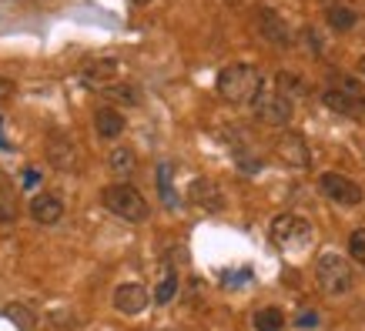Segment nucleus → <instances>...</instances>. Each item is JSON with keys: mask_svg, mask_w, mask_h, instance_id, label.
<instances>
[{"mask_svg": "<svg viewBox=\"0 0 365 331\" xmlns=\"http://www.w3.org/2000/svg\"><path fill=\"white\" fill-rule=\"evenodd\" d=\"M322 104L329 110H335V114H345V117H362L365 114V107L359 100L345 98L342 90H332V88H322Z\"/></svg>", "mask_w": 365, "mask_h": 331, "instance_id": "17", "label": "nucleus"}, {"mask_svg": "<svg viewBox=\"0 0 365 331\" xmlns=\"http://www.w3.org/2000/svg\"><path fill=\"white\" fill-rule=\"evenodd\" d=\"M268 238L282 251H305L312 244V238H315V231H312L309 221L299 218V214H278L268 224Z\"/></svg>", "mask_w": 365, "mask_h": 331, "instance_id": "5", "label": "nucleus"}, {"mask_svg": "<svg viewBox=\"0 0 365 331\" xmlns=\"http://www.w3.org/2000/svg\"><path fill=\"white\" fill-rule=\"evenodd\" d=\"M31 218L37 221V224H57V221L64 218V201L57 198V194H47V191L34 194L31 198Z\"/></svg>", "mask_w": 365, "mask_h": 331, "instance_id": "14", "label": "nucleus"}, {"mask_svg": "<svg viewBox=\"0 0 365 331\" xmlns=\"http://www.w3.org/2000/svg\"><path fill=\"white\" fill-rule=\"evenodd\" d=\"M148 301H151V295L141 281H124V285L114 288V308L121 315H141L148 308Z\"/></svg>", "mask_w": 365, "mask_h": 331, "instance_id": "12", "label": "nucleus"}, {"mask_svg": "<svg viewBox=\"0 0 365 331\" xmlns=\"http://www.w3.org/2000/svg\"><path fill=\"white\" fill-rule=\"evenodd\" d=\"M171 171L175 167L168 164H158V191H161V198H165L168 208H178V194H175V184H171Z\"/></svg>", "mask_w": 365, "mask_h": 331, "instance_id": "23", "label": "nucleus"}, {"mask_svg": "<svg viewBox=\"0 0 365 331\" xmlns=\"http://www.w3.org/2000/svg\"><path fill=\"white\" fill-rule=\"evenodd\" d=\"M108 167H111L114 177H131L134 171H138V154H134L131 147L118 144L111 154H108Z\"/></svg>", "mask_w": 365, "mask_h": 331, "instance_id": "18", "label": "nucleus"}, {"mask_svg": "<svg viewBox=\"0 0 365 331\" xmlns=\"http://www.w3.org/2000/svg\"><path fill=\"white\" fill-rule=\"evenodd\" d=\"M104 98L111 100V107H138L141 104V90L134 88V84H128V80H114L111 88H104Z\"/></svg>", "mask_w": 365, "mask_h": 331, "instance_id": "19", "label": "nucleus"}, {"mask_svg": "<svg viewBox=\"0 0 365 331\" xmlns=\"http://www.w3.org/2000/svg\"><path fill=\"white\" fill-rule=\"evenodd\" d=\"M302 41H305V51H312L315 57L322 54V41H319V33L312 31V27H305V31H302Z\"/></svg>", "mask_w": 365, "mask_h": 331, "instance_id": "27", "label": "nucleus"}, {"mask_svg": "<svg viewBox=\"0 0 365 331\" xmlns=\"http://www.w3.org/2000/svg\"><path fill=\"white\" fill-rule=\"evenodd\" d=\"M41 184V171L37 167H24V188H37Z\"/></svg>", "mask_w": 365, "mask_h": 331, "instance_id": "28", "label": "nucleus"}, {"mask_svg": "<svg viewBox=\"0 0 365 331\" xmlns=\"http://www.w3.org/2000/svg\"><path fill=\"white\" fill-rule=\"evenodd\" d=\"M359 74H362V78H365V57H362V61H359Z\"/></svg>", "mask_w": 365, "mask_h": 331, "instance_id": "31", "label": "nucleus"}, {"mask_svg": "<svg viewBox=\"0 0 365 331\" xmlns=\"http://www.w3.org/2000/svg\"><path fill=\"white\" fill-rule=\"evenodd\" d=\"M4 315H7V318H11L21 331H34V325H37L34 311H31V308H24V305H7V308H4Z\"/></svg>", "mask_w": 365, "mask_h": 331, "instance_id": "24", "label": "nucleus"}, {"mask_svg": "<svg viewBox=\"0 0 365 331\" xmlns=\"http://www.w3.org/2000/svg\"><path fill=\"white\" fill-rule=\"evenodd\" d=\"M315 321H319V315H315V311H309V315H299V325H302V328H305V325L312 328Z\"/></svg>", "mask_w": 365, "mask_h": 331, "instance_id": "30", "label": "nucleus"}, {"mask_svg": "<svg viewBox=\"0 0 365 331\" xmlns=\"http://www.w3.org/2000/svg\"><path fill=\"white\" fill-rule=\"evenodd\" d=\"M255 331H282L285 328V315H282V308H262L255 311Z\"/></svg>", "mask_w": 365, "mask_h": 331, "instance_id": "21", "label": "nucleus"}, {"mask_svg": "<svg viewBox=\"0 0 365 331\" xmlns=\"http://www.w3.org/2000/svg\"><path fill=\"white\" fill-rule=\"evenodd\" d=\"M255 27H258V33L265 37L268 44L282 47V51L292 47V41H295V33H292L288 21L275 11V7H268V4H258V7H255Z\"/></svg>", "mask_w": 365, "mask_h": 331, "instance_id": "7", "label": "nucleus"}, {"mask_svg": "<svg viewBox=\"0 0 365 331\" xmlns=\"http://www.w3.org/2000/svg\"><path fill=\"white\" fill-rule=\"evenodd\" d=\"M121 78V61L111 54H98V57H88L84 64H81V80L94 90H104L111 88L114 80Z\"/></svg>", "mask_w": 365, "mask_h": 331, "instance_id": "9", "label": "nucleus"}, {"mask_svg": "<svg viewBox=\"0 0 365 331\" xmlns=\"http://www.w3.org/2000/svg\"><path fill=\"white\" fill-rule=\"evenodd\" d=\"M101 204L111 211L114 218L131 221V224H141V221H148V201H144L141 191L134 188V184H128V181L108 184V188L101 191Z\"/></svg>", "mask_w": 365, "mask_h": 331, "instance_id": "4", "label": "nucleus"}, {"mask_svg": "<svg viewBox=\"0 0 365 331\" xmlns=\"http://www.w3.org/2000/svg\"><path fill=\"white\" fill-rule=\"evenodd\" d=\"M325 88L332 90H342L345 98L359 100L365 107V78L359 70H329V78H325Z\"/></svg>", "mask_w": 365, "mask_h": 331, "instance_id": "13", "label": "nucleus"}, {"mask_svg": "<svg viewBox=\"0 0 365 331\" xmlns=\"http://www.w3.org/2000/svg\"><path fill=\"white\" fill-rule=\"evenodd\" d=\"M325 21H329L332 31H352L355 23H359V11L345 7V4H329L325 7Z\"/></svg>", "mask_w": 365, "mask_h": 331, "instance_id": "20", "label": "nucleus"}, {"mask_svg": "<svg viewBox=\"0 0 365 331\" xmlns=\"http://www.w3.org/2000/svg\"><path fill=\"white\" fill-rule=\"evenodd\" d=\"M252 110H255L258 121H265V124H272V127H282V131H285V124L292 121L295 104H292V98H288L285 88H282L275 78H262V88H258V94L252 98Z\"/></svg>", "mask_w": 365, "mask_h": 331, "instance_id": "2", "label": "nucleus"}, {"mask_svg": "<svg viewBox=\"0 0 365 331\" xmlns=\"http://www.w3.org/2000/svg\"><path fill=\"white\" fill-rule=\"evenodd\" d=\"M262 88V70L255 64H228L218 70L215 90L228 104H252V98Z\"/></svg>", "mask_w": 365, "mask_h": 331, "instance_id": "1", "label": "nucleus"}, {"mask_svg": "<svg viewBox=\"0 0 365 331\" xmlns=\"http://www.w3.org/2000/svg\"><path fill=\"white\" fill-rule=\"evenodd\" d=\"M315 281H319L322 295H329V298H342V295H349L352 285H355L349 258H342L339 251L319 254V261H315Z\"/></svg>", "mask_w": 365, "mask_h": 331, "instance_id": "3", "label": "nucleus"}, {"mask_svg": "<svg viewBox=\"0 0 365 331\" xmlns=\"http://www.w3.org/2000/svg\"><path fill=\"white\" fill-rule=\"evenodd\" d=\"M349 258H355V265L365 268V228H355L349 234Z\"/></svg>", "mask_w": 365, "mask_h": 331, "instance_id": "25", "label": "nucleus"}, {"mask_svg": "<svg viewBox=\"0 0 365 331\" xmlns=\"http://www.w3.org/2000/svg\"><path fill=\"white\" fill-rule=\"evenodd\" d=\"M319 191L332 201V204H342V208H359L365 198L362 184L352 181V177L339 174V171H325V174L319 177Z\"/></svg>", "mask_w": 365, "mask_h": 331, "instance_id": "6", "label": "nucleus"}, {"mask_svg": "<svg viewBox=\"0 0 365 331\" xmlns=\"http://www.w3.org/2000/svg\"><path fill=\"white\" fill-rule=\"evenodd\" d=\"M21 208H17V188L7 174H0V228H11L17 221Z\"/></svg>", "mask_w": 365, "mask_h": 331, "instance_id": "16", "label": "nucleus"}, {"mask_svg": "<svg viewBox=\"0 0 365 331\" xmlns=\"http://www.w3.org/2000/svg\"><path fill=\"white\" fill-rule=\"evenodd\" d=\"M47 161L57 167V171H64V174H74L78 171V144L71 141L64 131H47Z\"/></svg>", "mask_w": 365, "mask_h": 331, "instance_id": "10", "label": "nucleus"}, {"mask_svg": "<svg viewBox=\"0 0 365 331\" xmlns=\"http://www.w3.org/2000/svg\"><path fill=\"white\" fill-rule=\"evenodd\" d=\"M175 295H178V271L175 268H168L165 275H161V281H158V288H155V301L158 305H171Z\"/></svg>", "mask_w": 365, "mask_h": 331, "instance_id": "22", "label": "nucleus"}, {"mask_svg": "<svg viewBox=\"0 0 365 331\" xmlns=\"http://www.w3.org/2000/svg\"><path fill=\"white\" fill-rule=\"evenodd\" d=\"M14 94H17V88H14V80L0 74V100H11Z\"/></svg>", "mask_w": 365, "mask_h": 331, "instance_id": "29", "label": "nucleus"}, {"mask_svg": "<svg viewBox=\"0 0 365 331\" xmlns=\"http://www.w3.org/2000/svg\"><path fill=\"white\" fill-rule=\"evenodd\" d=\"M131 4H151V0H131Z\"/></svg>", "mask_w": 365, "mask_h": 331, "instance_id": "32", "label": "nucleus"}, {"mask_svg": "<svg viewBox=\"0 0 365 331\" xmlns=\"http://www.w3.org/2000/svg\"><path fill=\"white\" fill-rule=\"evenodd\" d=\"M47 321H51V325H54V328H71V325H78V318H74V315H71V311H51V315H47Z\"/></svg>", "mask_w": 365, "mask_h": 331, "instance_id": "26", "label": "nucleus"}, {"mask_svg": "<svg viewBox=\"0 0 365 331\" xmlns=\"http://www.w3.org/2000/svg\"><path fill=\"white\" fill-rule=\"evenodd\" d=\"M124 127H128V121H124V114L118 107L104 104V107L94 110V131H98L104 141H118L124 134Z\"/></svg>", "mask_w": 365, "mask_h": 331, "instance_id": "15", "label": "nucleus"}, {"mask_svg": "<svg viewBox=\"0 0 365 331\" xmlns=\"http://www.w3.org/2000/svg\"><path fill=\"white\" fill-rule=\"evenodd\" d=\"M188 204H195L205 214H218L225 208V191L211 177H195L188 184Z\"/></svg>", "mask_w": 365, "mask_h": 331, "instance_id": "11", "label": "nucleus"}, {"mask_svg": "<svg viewBox=\"0 0 365 331\" xmlns=\"http://www.w3.org/2000/svg\"><path fill=\"white\" fill-rule=\"evenodd\" d=\"M272 151H275V157L282 161V164L295 167V171H305V167L312 164L309 141H305L299 131H282L275 141H272Z\"/></svg>", "mask_w": 365, "mask_h": 331, "instance_id": "8", "label": "nucleus"}]
</instances>
